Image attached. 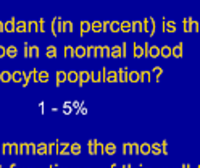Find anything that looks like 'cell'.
<instances>
[{
  "label": "cell",
  "instance_id": "cell-18",
  "mask_svg": "<svg viewBox=\"0 0 200 168\" xmlns=\"http://www.w3.org/2000/svg\"><path fill=\"white\" fill-rule=\"evenodd\" d=\"M16 55H18V49H16L15 46H8L7 47V57L8 58H15Z\"/></svg>",
  "mask_w": 200,
  "mask_h": 168
},
{
  "label": "cell",
  "instance_id": "cell-56",
  "mask_svg": "<svg viewBox=\"0 0 200 168\" xmlns=\"http://www.w3.org/2000/svg\"><path fill=\"white\" fill-rule=\"evenodd\" d=\"M0 168H3V166H2V165H0Z\"/></svg>",
  "mask_w": 200,
  "mask_h": 168
},
{
  "label": "cell",
  "instance_id": "cell-13",
  "mask_svg": "<svg viewBox=\"0 0 200 168\" xmlns=\"http://www.w3.org/2000/svg\"><path fill=\"white\" fill-rule=\"evenodd\" d=\"M23 79H24V71H13V78H11V81L21 84Z\"/></svg>",
  "mask_w": 200,
  "mask_h": 168
},
{
  "label": "cell",
  "instance_id": "cell-50",
  "mask_svg": "<svg viewBox=\"0 0 200 168\" xmlns=\"http://www.w3.org/2000/svg\"><path fill=\"white\" fill-rule=\"evenodd\" d=\"M104 31H110V21H105L104 23Z\"/></svg>",
  "mask_w": 200,
  "mask_h": 168
},
{
  "label": "cell",
  "instance_id": "cell-4",
  "mask_svg": "<svg viewBox=\"0 0 200 168\" xmlns=\"http://www.w3.org/2000/svg\"><path fill=\"white\" fill-rule=\"evenodd\" d=\"M50 76L47 71H37L36 76H34V82H49Z\"/></svg>",
  "mask_w": 200,
  "mask_h": 168
},
{
  "label": "cell",
  "instance_id": "cell-46",
  "mask_svg": "<svg viewBox=\"0 0 200 168\" xmlns=\"http://www.w3.org/2000/svg\"><path fill=\"white\" fill-rule=\"evenodd\" d=\"M123 152L126 154V155L131 154V144H124V145H123Z\"/></svg>",
  "mask_w": 200,
  "mask_h": 168
},
{
  "label": "cell",
  "instance_id": "cell-5",
  "mask_svg": "<svg viewBox=\"0 0 200 168\" xmlns=\"http://www.w3.org/2000/svg\"><path fill=\"white\" fill-rule=\"evenodd\" d=\"M89 81H90V71H79V81H78L79 86H84Z\"/></svg>",
  "mask_w": 200,
  "mask_h": 168
},
{
  "label": "cell",
  "instance_id": "cell-10",
  "mask_svg": "<svg viewBox=\"0 0 200 168\" xmlns=\"http://www.w3.org/2000/svg\"><path fill=\"white\" fill-rule=\"evenodd\" d=\"M15 18H11L7 23H3V32H15Z\"/></svg>",
  "mask_w": 200,
  "mask_h": 168
},
{
  "label": "cell",
  "instance_id": "cell-48",
  "mask_svg": "<svg viewBox=\"0 0 200 168\" xmlns=\"http://www.w3.org/2000/svg\"><path fill=\"white\" fill-rule=\"evenodd\" d=\"M121 52H123V58H126L128 50H126V44H124V42H123V46H121Z\"/></svg>",
  "mask_w": 200,
  "mask_h": 168
},
{
  "label": "cell",
  "instance_id": "cell-24",
  "mask_svg": "<svg viewBox=\"0 0 200 168\" xmlns=\"http://www.w3.org/2000/svg\"><path fill=\"white\" fill-rule=\"evenodd\" d=\"M49 154V144H39L37 145V155H45Z\"/></svg>",
  "mask_w": 200,
  "mask_h": 168
},
{
  "label": "cell",
  "instance_id": "cell-35",
  "mask_svg": "<svg viewBox=\"0 0 200 168\" xmlns=\"http://www.w3.org/2000/svg\"><path fill=\"white\" fill-rule=\"evenodd\" d=\"M0 150H2V154L3 155H8L11 152V144H0Z\"/></svg>",
  "mask_w": 200,
  "mask_h": 168
},
{
  "label": "cell",
  "instance_id": "cell-9",
  "mask_svg": "<svg viewBox=\"0 0 200 168\" xmlns=\"http://www.w3.org/2000/svg\"><path fill=\"white\" fill-rule=\"evenodd\" d=\"M104 154L105 155H115L116 154V145L113 142H108L104 145Z\"/></svg>",
  "mask_w": 200,
  "mask_h": 168
},
{
  "label": "cell",
  "instance_id": "cell-36",
  "mask_svg": "<svg viewBox=\"0 0 200 168\" xmlns=\"http://www.w3.org/2000/svg\"><path fill=\"white\" fill-rule=\"evenodd\" d=\"M71 31H73V23L63 21V29H61V32H71Z\"/></svg>",
  "mask_w": 200,
  "mask_h": 168
},
{
  "label": "cell",
  "instance_id": "cell-20",
  "mask_svg": "<svg viewBox=\"0 0 200 168\" xmlns=\"http://www.w3.org/2000/svg\"><path fill=\"white\" fill-rule=\"evenodd\" d=\"M70 154H73V155H79V154H81V145H79L78 142H73V144L70 145Z\"/></svg>",
  "mask_w": 200,
  "mask_h": 168
},
{
  "label": "cell",
  "instance_id": "cell-52",
  "mask_svg": "<svg viewBox=\"0 0 200 168\" xmlns=\"http://www.w3.org/2000/svg\"><path fill=\"white\" fill-rule=\"evenodd\" d=\"M0 32H3V21H0Z\"/></svg>",
  "mask_w": 200,
  "mask_h": 168
},
{
  "label": "cell",
  "instance_id": "cell-27",
  "mask_svg": "<svg viewBox=\"0 0 200 168\" xmlns=\"http://www.w3.org/2000/svg\"><path fill=\"white\" fill-rule=\"evenodd\" d=\"M99 55L100 57H108V55H110V47H107V46H100L99 47Z\"/></svg>",
  "mask_w": 200,
  "mask_h": 168
},
{
  "label": "cell",
  "instance_id": "cell-41",
  "mask_svg": "<svg viewBox=\"0 0 200 168\" xmlns=\"http://www.w3.org/2000/svg\"><path fill=\"white\" fill-rule=\"evenodd\" d=\"M131 154H134V155L140 154V145L139 144H131Z\"/></svg>",
  "mask_w": 200,
  "mask_h": 168
},
{
  "label": "cell",
  "instance_id": "cell-47",
  "mask_svg": "<svg viewBox=\"0 0 200 168\" xmlns=\"http://www.w3.org/2000/svg\"><path fill=\"white\" fill-rule=\"evenodd\" d=\"M5 55H7V47H3V46H0V58H3Z\"/></svg>",
  "mask_w": 200,
  "mask_h": 168
},
{
  "label": "cell",
  "instance_id": "cell-26",
  "mask_svg": "<svg viewBox=\"0 0 200 168\" xmlns=\"http://www.w3.org/2000/svg\"><path fill=\"white\" fill-rule=\"evenodd\" d=\"M133 31L134 32H144V24H142V21H133Z\"/></svg>",
  "mask_w": 200,
  "mask_h": 168
},
{
  "label": "cell",
  "instance_id": "cell-31",
  "mask_svg": "<svg viewBox=\"0 0 200 168\" xmlns=\"http://www.w3.org/2000/svg\"><path fill=\"white\" fill-rule=\"evenodd\" d=\"M160 55V47H157V46H152L150 49H148V57H158Z\"/></svg>",
  "mask_w": 200,
  "mask_h": 168
},
{
  "label": "cell",
  "instance_id": "cell-54",
  "mask_svg": "<svg viewBox=\"0 0 200 168\" xmlns=\"http://www.w3.org/2000/svg\"><path fill=\"white\" fill-rule=\"evenodd\" d=\"M182 168H189V166H187V165H184V166H182Z\"/></svg>",
  "mask_w": 200,
  "mask_h": 168
},
{
  "label": "cell",
  "instance_id": "cell-30",
  "mask_svg": "<svg viewBox=\"0 0 200 168\" xmlns=\"http://www.w3.org/2000/svg\"><path fill=\"white\" fill-rule=\"evenodd\" d=\"M79 27H81V34L84 36V32H89L90 31V23H89V21H81Z\"/></svg>",
  "mask_w": 200,
  "mask_h": 168
},
{
  "label": "cell",
  "instance_id": "cell-8",
  "mask_svg": "<svg viewBox=\"0 0 200 168\" xmlns=\"http://www.w3.org/2000/svg\"><path fill=\"white\" fill-rule=\"evenodd\" d=\"M15 32H27V23L26 21H15Z\"/></svg>",
  "mask_w": 200,
  "mask_h": 168
},
{
  "label": "cell",
  "instance_id": "cell-39",
  "mask_svg": "<svg viewBox=\"0 0 200 168\" xmlns=\"http://www.w3.org/2000/svg\"><path fill=\"white\" fill-rule=\"evenodd\" d=\"M65 57L70 58V57H74V49L71 46H66L65 47Z\"/></svg>",
  "mask_w": 200,
  "mask_h": 168
},
{
  "label": "cell",
  "instance_id": "cell-2",
  "mask_svg": "<svg viewBox=\"0 0 200 168\" xmlns=\"http://www.w3.org/2000/svg\"><path fill=\"white\" fill-rule=\"evenodd\" d=\"M142 24H144V32H148L150 36L155 34V20L147 18V20L142 21Z\"/></svg>",
  "mask_w": 200,
  "mask_h": 168
},
{
  "label": "cell",
  "instance_id": "cell-51",
  "mask_svg": "<svg viewBox=\"0 0 200 168\" xmlns=\"http://www.w3.org/2000/svg\"><path fill=\"white\" fill-rule=\"evenodd\" d=\"M153 71H155V73H158V75H160V73H162V68H160V66H155V68H153Z\"/></svg>",
  "mask_w": 200,
  "mask_h": 168
},
{
  "label": "cell",
  "instance_id": "cell-15",
  "mask_svg": "<svg viewBox=\"0 0 200 168\" xmlns=\"http://www.w3.org/2000/svg\"><path fill=\"white\" fill-rule=\"evenodd\" d=\"M13 78V73L10 71H0V82H10Z\"/></svg>",
  "mask_w": 200,
  "mask_h": 168
},
{
  "label": "cell",
  "instance_id": "cell-40",
  "mask_svg": "<svg viewBox=\"0 0 200 168\" xmlns=\"http://www.w3.org/2000/svg\"><path fill=\"white\" fill-rule=\"evenodd\" d=\"M173 55H174V57H181V55H182V44H179V46H176L173 49Z\"/></svg>",
  "mask_w": 200,
  "mask_h": 168
},
{
  "label": "cell",
  "instance_id": "cell-28",
  "mask_svg": "<svg viewBox=\"0 0 200 168\" xmlns=\"http://www.w3.org/2000/svg\"><path fill=\"white\" fill-rule=\"evenodd\" d=\"M121 31V23L118 21H111L110 23V32H119Z\"/></svg>",
  "mask_w": 200,
  "mask_h": 168
},
{
  "label": "cell",
  "instance_id": "cell-12",
  "mask_svg": "<svg viewBox=\"0 0 200 168\" xmlns=\"http://www.w3.org/2000/svg\"><path fill=\"white\" fill-rule=\"evenodd\" d=\"M90 31L104 32V23H102V21H94V23H90Z\"/></svg>",
  "mask_w": 200,
  "mask_h": 168
},
{
  "label": "cell",
  "instance_id": "cell-32",
  "mask_svg": "<svg viewBox=\"0 0 200 168\" xmlns=\"http://www.w3.org/2000/svg\"><path fill=\"white\" fill-rule=\"evenodd\" d=\"M121 31L131 32V31H133V23H131V21H123V23H121Z\"/></svg>",
  "mask_w": 200,
  "mask_h": 168
},
{
  "label": "cell",
  "instance_id": "cell-3",
  "mask_svg": "<svg viewBox=\"0 0 200 168\" xmlns=\"http://www.w3.org/2000/svg\"><path fill=\"white\" fill-rule=\"evenodd\" d=\"M61 29H63V21L60 18H53L52 20V34L58 36V32H61Z\"/></svg>",
  "mask_w": 200,
  "mask_h": 168
},
{
  "label": "cell",
  "instance_id": "cell-55",
  "mask_svg": "<svg viewBox=\"0 0 200 168\" xmlns=\"http://www.w3.org/2000/svg\"><path fill=\"white\" fill-rule=\"evenodd\" d=\"M50 168H56V166H50Z\"/></svg>",
  "mask_w": 200,
  "mask_h": 168
},
{
  "label": "cell",
  "instance_id": "cell-7",
  "mask_svg": "<svg viewBox=\"0 0 200 168\" xmlns=\"http://www.w3.org/2000/svg\"><path fill=\"white\" fill-rule=\"evenodd\" d=\"M74 57H76V58H84V57H87V47L78 46L76 49H74Z\"/></svg>",
  "mask_w": 200,
  "mask_h": 168
},
{
  "label": "cell",
  "instance_id": "cell-57",
  "mask_svg": "<svg viewBox=\"0 0 200 168\" xmlns=\"http://www.w3.org/2000/svg\"><path fill=\"white\" fill-rule=\"evenodd\" d=\"M0 154H2V150H0Z\"/></svg>",
  "mask_w": 200,
  "mask_h": 168
},
{
  "label": "cell",
  "instance_id": "cell-45",
  "mask_svg": "<svg viewBox=\"0 0 200 168\" xmlns=\"http://www.w3.org/2000/svg\"><path fill=\"white\" fill-rule=\"evenodd\" d=\"M20 154L21 155L27 154V144H20Z\"/></svg>",
  "mask_w": 200,
  "mask_h": 168
},
{
  "label": "cell",
  "instance_id": "cell-44",
  "mask_svg": "<svg viewBox=\"0 0 200 168\" xmlns=\"http://www.w3.org/2000/svg\"><path fill=\"white\" fill-rule=\"evenodd\" d=\"M58 144H49V154H58Z\"/></svg>",
  "mask_w": 200,
  "mask_h": 168
},
{
  "label": "cell",
  "instance_id": "cell-16",
  "mask_svg": "<svg viewBox=\"0 0 200 168\" xmlns=\"http://www.w3.org/2000/svg\"><path fill=\"white\" fill-rule=\"evenodd\" d=\"M110 55L113 58H121L123 57V52H121V46H115L110 50Z\"/></svg>",
  "mask_w": 200,
  "mask_h": 168
},
{
  "label": "cell",
  "instance_id": "cell-37",
  "mask_svg": "<svg viewBox=\"0 0 200 168\" xmlns=\"http://www.w3.org/2000/svg\"><path fill=\"white\" fill-rule=\"evenodd\" d=\"M160 53H162L163 57H169V55H173V49H169V47H163V49H160Z\"/></svg>",
  "mask_w": 200,
  "mask_h": 168
},
{
  "label": "cell",
  "instance_id": "cell-34",
  "mask_svg": "<svg viewBox=\"0 0 200 168\" xmlns=\"http://www.w3.org/2000/svg\"><path fill=\"white\" fill-rule=\"evenodd\" d=\"M140 154H144V155L152 154V145L150 144H142L140 145Z\"/></svg>",
  "mask_w": 200,
  "mask_h": 168
},
{
  "label": "cell",
  "instance_id": "cell-22",
  "mask_svg": "<svg viewBox=\"0 0 200 168\" xmlns=\"http://www.w3.org/2000/svg\"><path fill=\"white\" fill-rule=\"evenodd\" d=\"M45 55H47L49 58H55L56 57V47L55 46H49L47 50H45Z\"/></svg>",
  "mask_w": 200,
  "mask_h": 168
},
{
  "label": "cell",
  "instance_id": "cell-21",
  "mask_svg": "<svg viewBox=\"0 0 200 168\" xmlns=\"http://www.w3.org/2000/svg\"><path fill=\"white\" fill-rule=\"evenodd\" d=\"M66 81V71H56V86Z\"/></svg>",
  "mask_w": 200,
  "mask_h": 168
},
{
  "label": "cell",
  "instance_id": "cell-53",
  "mask_svg": "<svg viewBox=\"0 0 200 168\" xmlns=\"http://www.w3.org/2000/svg\"><path fill=\"white\" fill-rule=\"evenodd\" d=\"M10 168H16V165H10Z\"/></svg>",
  "mask_w": 200,
  "mask_h": 168
},
{
  "label": "cell",
  "instance_id": "cell-38",
  "mask_svg": "<svg viewBox=\"0 0 200 168\" xmlns=\"http://www.w3.org/2000/svg\"><path fill=\"white\" fill-rule=\"evenodd\" d=\"M27 154L37 155V145L36 144H27Z\"/></svg>",
  "mask_w": 200,
  "mask_h": 168
},
{
  "label": "cell",
  "instance_id": "cell-42",
  "mask_svg": "<svg viewBox=\"0 0 200 168\" xmlns=\"http://www.w3.org/2000/svg\"><path fill=\"white\" fill-rule=\"evenodd\" d=\"M144 81H150V73H148V71H142L140 73V82H144Z\"/></svg>",
  "mask_w": 200,
  "mask_h": 168
},
{
  "label": "cell",
  "instance_id": "cell-6",
  "mask_svg": "<svg viewBox=\"0 0 200 168\" xmlns=\"http://www.w3.org/2000/svg\"><path fill=\"white\" fill-rule=\"evenodd\" d=\"M104 81H107V82H118V71H105Z\"/></svg>",
  "mask_w": 200,
  "mask_h": 168
},
{
  "label": "cell",
  "instance_id": "cell-29",
  "mask_svg": "<svg viewBox=\"0 0 200 168\" xmlns=\"http://www.w3.org/2000/svg\"><path fill=\"white\" fill-rule=\"evenodd\" d=\"M163 152V145L162 144H152V154L153 155H160Z\"/></svg>",
  "mask_w": 200,
  "mask_h": 168
},
{
  "label": "cell",
  "instance_id": "cell-19",
  "mask_svg": "<svg viewBox=\"0 0 200 168\" xmlns=\"http://www.w3.org/2000/svg\"><path fill=\"white\" fill-rule=\"evenodd\" d=\"M129 81L131 82H140V73L139 71H129Z\"/></svg>",
  "mask_w": 200,
  "mask_h": 168
},
{
  "label": "cell",
  "instance_id": "cell-17",
  "mask_svg": "<svg viewBox=\"0 0 200 168\" xmlns=\"http://www.w3.org/2000/svg\"><path fill=\"white\" fill-rule=\"evenodd\" d=\"M27 32H39L37 21H27Z\"/></svg>",
  "mask_w": 200,
  "mask_h": 168
},
{
  "label": "cell",
  "instance_id": "cell-33",
  "mask_svg": "<svg viewBox=\"0 0 200 168\" xmlns=\"http://www.w3.org/2000/svg\"><path fill=\"white\" fill-rule=\"evenodd\" d=\"M99 53V47L97 46H89L87 47V57H95Z\"/></svg>",
  "mask_w": 200,
  "mask_h": 168
},
{
  "label": "cell",
  "instance_id": "cell-23",
  "mask_svg": "<svg viewBox=\"0 0 200 168\" xmlns=\"http://www.w3.org/2000/svg\"><path fill=\"white\" fill-rule=\"evenodd\" d=\"M133 53H134V57H136V58H139V57H144V47H142V46H134V49H133Z\"/></svg>",
  "mask_w": 200,
  "mask_h": 168
},
{
  "label": "cell",
  "instance_id": "cell-49",
  "mask_svg": "<svg viewBox=\"0 0 200 168\" xmlns=\"http://www.w3.org/2000/svg\"><path fill=\"white\" fill-rule=\"evenodd\" d=\"M37 23H39V31H44V27H45V23H44V20H39Z\"/></svg>",
  "mask_w": 200,
  "mask_h": 168
},
{
  "label": "cell",
  "instance_id": "cell-25",
  "mask_svg": "<svg viewBox=\"0 0 200 168\" xmlns=\"http://www.w3.org/2000/svg\"><path fill=\"white\" fill-rule=\"evenodd\" d=\"M165 32H174L176 31V24L173 21H165Z\"/></svg>",
  "mask_w": 200,
  "mask_h": 168
},
{
  "label": "cell",
  "instance_id": "cell-11",
  "mask_svg": "<svg viewBox=\"0 0 200 168\" xmlns=\"http://www.w3.org/2000/svg\"><path fill=\"white\" fill-rule=\"evenodd\" d=\"M118 81L119 82H126V81H129V71H126V70H118Z\"/></svg>",
  "mask_w": 200,
  "mask_h": 168
},
{
  "label": "cell",
  "instance_id": "cell-1",
  "mask_svg": "<svg viewBox=\"0 0 200 168\" xmlns=\"http://www.w3.org/2000/svg\"><path fill=\"white\" fill-rule=\"evenodd\" d=\"M39 55H41V50H39L37 46H29V44H24V57L26 58H37Z\"/></svg>",
  "mask_w": 200,
  "mask_h": 168
},
{
  "label": "cell",
  "instance_id": "cell-43",
  "mask_svg": "<svg viewBox=\"0 0 200 168\" xmlns=\"http://www.w3.org/2000/svg\"><path fill=\"white\" fill-rule=\"evenodd\" d=\"M13 155H20V144H11V152Z\"/></svg>",
  "mask_w": 200,
  "mask_h": 168
},
{
  "label": "cell",
  "instance_id": "cell-14",
  "mask_svg": "<svg viewBox=\"0 0 200 168\" xmlns=\"http://www.w3.org/2000/svg\"><path fill=\"white\" fill-rule=\"evenodd\" d=\"M66 81L78 82V81H79V71H70V73H66Z\"/></svg>",
  "mask_w": 200,
  "mask_h": 168
}]
</instances>
